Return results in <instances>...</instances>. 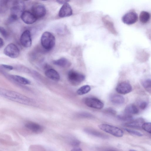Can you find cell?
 I'll return each mask as SVG.
<instances>
[{
  "mask_svg": "<svg viewBox=\"0 0 151 151\" xmlns=\"http://www.w3.org/2000/svg\"><path fill=\"white\" fill-rule=\"evenodd\" d=\"M142 85L145 89L149 93L151 92V81L150 79H147L144 80L142 83Z\"/></svg>",
  "mask_w": 151,
  "mask_h": 151,
  "instance_id": "d4e9b609",
  "label": "cell"
},
{
  "mask_svg": "<svg viewBox=\"0 0 151 151\" xmlns=\"http://www.w3.org/2000/svg\"><path fill=\"white\" fill-rule=\"evenodd\" d=\"M0 66L1 68L8 70H11L13 69V67L10 65L2 64Z\"/></svg>",
  "mask_w": 151,
  "mask_h": 151,
  "instance_id": "836d02e7",
  "label": "cell"
},
{
  "mask_svg": "<svg viewBox=\"0 0 151 151\" xmlns=\"http://www.w3.org/2000/svg\"><path fill=\"white\" fill-rule=\"evenodd\" d=\"M129 151H137L136 150H134L131 149V150H129Z\"/></svg>",
  "mask_w": 151,
  "mask_h": 151,
  "instance_id": "ab89813d",
  "label": "cell"
},
{
  "mask_svg": "<svg viewBox=\"0 0 151 151\" xmlns=\"http://www.w3.org/2000/svg\"><path fill=\"white\" fill-rule=\"evenodd\" d=\"M25 127L32 132L36 134H39L42 132L44 130L42 126L37 123L29 122L25 124Z\"/></svg>",
  "mask_w": 151,
  "mask_h": 151,
  "instance_id": "5bb4252c",
  "label": "cell"
},
{
  "mask_svg": "<svg viewBox=\"0 0 151 151\" xmlns=\"http://www.w3.org/2000/svg\"><path fill=\"white\" fill-rule=\"evenodd\" d=\"M55 39L50 32H45L42 34L41 38V43L42 47L48 50L52 49L54 46Z\"/></svg>",
  "mask_w": 151,
  "mask_h": 151,
  "instance_id": "7a4b0ae2",
  "label": "cell"
},
{
  "mask_svg": "<svg viewBox=\"0 0 151 151\" xmlns=\"http://www.w3.org/2000/svg\"><path fill=\"white\" fill-rule=\"evenodd\" d=\"M6 75L10 79L18 83L24 85L30 83V82L29 80L24 77L15 75L6 74Z\"/></svg>",
  "mask_w": 151,
  "mask_h": 151,
  "instance_id": "9a60e30c",
  "label": "cell"
},
{
  "mask_svg": "<svg viewBox=\"0 0 151 151\" xmlns=\"http://www.w3.org/2000/svg\"><path fill=\"white\" fill-rule=\"evenodd\" d=\"M102 21L106 27L113 34L116 35L117 32L115 30L112 21L108 17H104L102 18Z\"/></svg>",
  "mask_w": 151,
  "mask_h": 151,
  "instance_id": "e0dca14e",
  "label": "cell"
},
{
  "mask_svg": "<svg viewBox=\"0 0 151 151\" xmlns=\"http://www.w3.org/2000/svg\"><path fill=\"white\" fill-rule=\"evenodd\" d=\"M113 151V150H110V151Z\"/></svg>",
  "mask_w": 151,
  "mask_h": 151,
  "instance_id": "b9f144b4",
  "label": "cell"
},
{
  "mask_svg": "<svg viewBox=\"0 0 151 151\" xmlns=\"http://www.w3.org/2000/svg\"><path fill=\"white\" fill-rule=\"evenodd\" d=\"M45 74L48 78L55 81L59 80L60 76L58 72L52 68L47 69L45 71Z\"/></svg>",
  "mask_w": 151,
  "mask_h": 151,
  "instance_id": "2e32d148",
  "label": "cell"
},
{
  "mask_svg": "<svg viewBox=\"0 0 151 151\" xmlns=\"http://www.w3.org/2000/svg\"><path fill=\"white\" fill-rule=\"evenodd\" d=\"M150 17V14L149 12L145 11H142L139 16L140 21L142 23H146L149 20Z\"/></svg>",
  "mask_w": 151,
  "mask_h": 151,
  "instance_id": "7402d4cb",
  "label": "cell"
},
{
  "mask_svg": "<svg viewBox=\"0 0 151 151\" xmlns=\"http://www.w3.org/2000/svg\"><path fill=\"white\" fill-rule=\"evenodd\" d=\"M0 33L5 38H7L8 34L6 30L3 27L0 26Z\"/></svg>",
  "mask_w": 151,
  "mask_h": 151,
  "instance_id": "f546056e",
  "label": "cell"
},
{
  "mask_svg": "<svg viewBox=\"0 0 151 151\" xmlns=\"http://www.w3.org/2000/svg\"><path fill=\"white\" fill-rule=\"evenodd\" d=\"M10 7L11 14L18 15L21 14L25 9V4L23 1L21 0L8 1V7Z\"/></svg>",
  "mask_w": 151,
  "mask_h": 151,
  "instance_id": "277c9868",
  "label": "cell"
},
{
  "mask_svg": "<svg viewBox=\"0 0 151 151\" xmlns=\"http://www.w3.org/2000/svg\"><path fill=\"white\" fill-rule=\"evenodd\" d=\"M90 86L88 85H85L79 88L77 91V94L81 95L87 93L91 90Z\"/></svg>",
  "mask_w": 151,
  "mask_h": 151,
  "instance_id": "603a6c76",
  "label": "cell"
},
{
  "mask_svg": "<svg viewBox=\"0 0 151 151\" xmlns=\"http://www.w3.org/2000/svg\"><path fill=\"white\" fill-rule=\"evenodd\" d=\"M105 112L108 113H109L112 114H114L116 113V111L114 110L111 108H108L106 109Z\"/></svg>",
  "mask_w": 151,
  "mask_h": 151,
  "instance_id": "d590c367",
  "label": "cell"
},
{
  "mask_svg": "<svg viewBox=\"0 0 151 151\" xmlns=\"http://www.w3.org/2000/svg\"><path fill=\"white\" fill-rule=\"evenodd\" d=\"M4 44V42L3 39L0 37V48L3 46Z\"/></svg>",
  "mask_w": 151,
  "mask_h": 151,
  "instance_id": "74e56055",
  "label": "cell"
},
{
  "mask_svg": "<svg viewBox=\"0 0 151 151\" xmlns=\"http://www.w3.org/2000/svg\"><path fill=\"white\" fill-rule=\"evenodd\" d=\"M110 100L112 103L116 105H122L125 101L124 98L123 96L117 94L111 95L110 97Z\"/></svg>",
  "mask_w": 151,
  "mask_h": 151,
  "instance_id": "ac0fdd59",
  "label": "cell"
},
{
  "mask_svg": "<svg viewBox=\"0 0 151 151\" xmlns=\"http://www.w3.org/2000/svg\"><path fill=\"white\" fill-rule=\"evenodd\" d=\"M116 89L118 93L125 94L130 92L132 90V88L130 83L127 82H123L118 85Z\"/></svg>",
  "mask_w": 151,
  "mask_h": 151,
  "instance_id": "8fae6325",
  "label": "cell"
},
{
  "mask_svg": "<svg viewBox=\"0 0 151 151\" xmlns=\"http://www.w3.org/2000/svg\"><path fill=\"white\" fill-rule=\"evenodd\" d=\"M17 69L20 71L24 72L26 73H29L30 72V70L29 69L24 66H19L17 67Z\"/></svg>",
  "mask_w": 151,
  "mask_h": 151,
  "instance_id": "1f68e13d",
  "label": "cell"
},
{
  "mask_svg": "<svg viewBox=\"0 0 151 151\" xmlns=\"http://www.w3.org/2000/svg\"><path fill=\"white\" fill-rule=\"evenodd\" d=\"M118 118L119 119L124 121H131L132 119V115L125 113L118 115Z\"/></svg>",
  "mask_w": 151,
  "mask_h": 151,
  "instance_id": "484cf974",
  "label": "cell"
},
{
  "mask_svg": "<svg viewBox=\"0 0 151 151\" xmlns=\"http://www.w3.org/2000/svg\"><path fill=\"white\" fill-rule=\"evenodd\" d=\"M20 42L22 45L25 48L30 47L32 44L31 34L28 30H25L21 35Z\"/></svg>",
  "mask_w": 151,
  "mask_h": 151,
  "instance_id": "30bf717a",
  "label": "cell"
},
{
  "mask_svg": "<svg viewBox=\"0 0 151 151\" xmlns=\"http://www.w3.org/2000/svg\"><path fill=\"white\" fill-rule=\"evenodd\" d=\"M0 95L9 100L26 105H32L35 103L32 99L22 94L0 88Z\"/></svg>",
  "mask_w": 151,
  "mask_h": 151,
  "instance_id": "6da1fadb",
  "label": "cell"
},
{
  "mask_svg": "<svg viewBox=\"0 0 151 151\" xmlns=\"http://www.w3.org/2000/svg\"><path fill=\"white\" fill-rule=\"evenodd\" d=\"M21 18L24 23L28 24L34 23L37 20L32 12L27 11H24L21 14Z\"/></svg>",
  "mask_w": 151,
  "mask_h": 151,
  "instance_id": "7c38bea8",
  "label": "cell"
},
{
  "mask_svg": "<svg viewBox=\"0 0 151 151\" xmlns=\"http://www.w3.org/2000/svg\"><path fill=\"white\" fill-rule=\"evenodd\" d=\"M69 142L70 144L73 147H77L81 143V142L79 140L75 138H71Z\"/></svg>",
  "mask_w": 151,
  "mask_h": 151,
  "instance_id": "83f0119b",
  "label": "cell"
},
{
  "mask_svg": "<svg viewBox=\"0 0 151 151\" xmlns=\"http://www.w3.org/2000/svg\"><path fill=\"white\" fill-rule=\"evenodd\" d=\"M138 19L137 14L133 12L126 13L122 17V20L123 22L127 25H131L135 23Z\"/></svg>",
  "mask_w": 151,
  "mask_h": 151,
  "instance_id": "9c48e42d",
  "label": "cell"
},
{
  "mask_svg": "<svg viewBox=\"0 0 151 151\" xmlns=\"http://www.w3.org/2000/svg\"><path fill=\"white\" fill-rule=\"evenodd\" d=\"M144 120L142 118H139L133 121H131L124 124L127 127L134 128H140L144 123Z\"/></svg>",
  "mask_w": 151,
  "mask_h": 151,
  "instance_id": "d6986e66",
  "label": "cell"
},
{
  "mask_svg": "<svg viewBox=\"0 0 151 151\" xmlns=\"http://www.w3.org/2000/svg\"><path fill=\"white\" fill-rule=\"evenodd\" d=\"M71 151H83L80 148H75L71 150Z\"/></svg>",
  "mask_w": 151,
  "mask_h": 151,
  "instance_id": "f35d334b",
  "label": "cell"
},
{
  "mask_svg": "<svg viewBox=\"0 0 151 151\" xmlns=\"http://www.w3.org/2000/svg\"><path fill=\"white\" fill-rule=\"evenodd\" d=\"M73 11L70 4L66 3L61 7L59 11L58 15L61 18L69 17L72 15Z\"/></svg>",
  "mask_w": 151,
  "mask_h": 151,
  "instance_id": "4fadbf2b",
  "label": "cell"
},
{
  "mask_svg": "<svg viewBox=\"0 0 151 151\" xmlns=\"http://www.w3.org/2000/svg\"><path fill=\"white\" fill-rule=\"evenodd\" d=\"M142 129L146 132L151 133V123L150 122L144 123L141 126Z\"/></svg>",
  "mask_w": 151,
  "mask_h": 151,
  "instance_id": "4316f807",
  "label": "cell"
},
{
  "mask_svg": "<svg viewBox=\"0 0 151 151\" xmlns=\"http://www.w3.org/2000/svg\"><path fill=\"white\" fill-rule=\"evenodd\" d=\"M57 1L58 3L60 4H64L68 2L69 1L66 0H57Z\"/></svg>",
  "mask_w": 151,
  "mask_h": 151,
  "instance_id": "8d00e7d4",
  "label": "cell"
},
{
  "mask_svg": "<svg viewBox=\"0 0 151 151\" xmlns=\"http://www.w3.org/2000/svg\"><path fill=\"white\" fill-rule=\"evenodd\" d=\"M32 13L37 19L44 17L46 10L44 6L40 3H36L32 7Z\"/></svg>",
  "mask_w": 151,
  "mask_h": 151,
  "instance_id": "52a82bcc",
  "label": "cell"
},
{
  "mask_svg": "<svg viewBox=\"0 0 151 151\" xmlns=\"http://www.w3.org/2000/svg\"><path fill=\"white\" fill-rule=\"evenodd\" d=\"M99 127L101 130L117 137L123 136V131L119 127L107 124H103L98 125Z\"/></svg>",
  "mask_w": 151,
  "mask_h": 151,
  "instance_id": "3957f363",
  "label": "cell"
},
{
  "mask_svg": "<svg viewBox=\"0 0 151 151\" xmlns=\"http://www.w3.org/2000/svg\"><path fill=\"white\" fill-rule=\"evenodd\" d=\"M2 9L0 7V12H1V11Z\"/></svg>",
  "mask_w": 151,
  "mask_h": 151,
  "instance_id": "60d3db41",
  "label": "cell"
},
{
  "mask_svg": "<svg viewBox=\"0 0 151 151\" xmlns=\"http://www.w3.org/2000/svg\"><path fill=\"white\" fill-rule=\"evenodd\" d=\"M78 116L81 118H90L92 115L88 113H82L78 114Z\"/></svg>",
  "mask_w": 151,
  "mask_h": 151,
  "instance_id": "d6a6232c",
  "label": "cell"
},
{
  "mask_svg": "<svg viewBox=\"0 0 151 151\" xmlns=\"http://www.w3.org/2000/svg\"><path fill=\"white\" fill-rule=\"evenodd\" d=\"M18 18V15L15 14H11L8 19V21L9 23L17 21Z\"/></svg>",
  "mask_w": 151,
  "mask_h": 151,
  "instance_id": "4dcf8cb0",
  "label": "cell"
},
{
  "mask_svg": "<svg viewBox=\"0 0 151 151\" xmlns=\"http://www.w3.org/2000/svg\"><path fill=\"white\" fill-rule=\"evenodd\" d=\"M84 104L88 106L97 109H102L103 103L99 99L94 97H88L84 100Z\"/></svg>",
  "mask_w": 151,
  "mask_h": 151,
  "instance_id": "ba28073f",
  "label": "cell"
},
{
  "mask_svg": "<svg viewBox=\"0 0 151 151\" xmlns=\"http://www.w3.org/2000/svg\"><path fill=\"white\" fill-rule=\"evenodd\" d=\"M148 105L147 103L145 101H143L140 103L139 107L142 110H144L147 107Z\"/></svg>",
  "mask_w": 151,
  "mask_h": 151,
  "instance_id": "e575fe53",
  "label": "cell"
},
{
  "mask_svg": "<svg viewBox=\"0 0 151 151\" xmlns=\"http://www.w3.org/2000/svg\"><path fill=\"white\" fill-rule=\"evenodd\" d=\"M53 63L55 65L64 68L69 67L71 64L70 61L67 59L64 58H62L54 60Z\"/></svg>",
  "mask_w": 151,
  "mask_h": 151,
  "instance_id": "ffe728a7",
  "label": "cell"
},
{
  "mask_svg": "<svg viewBox=\"0 0 151 151\" xmlns=\"http://www.w3.org/2000/svg\"><path fill=\"white\" fill-rule=\"evenodd\" d=\"M4 54L12 58H17L19 54V50L18 47L14 44L11 43L8 44L4 48Z\"/></svg>",
  "mask_w": 151,
  "mask_h": 151,
  "instance_id": "8992f818",
  "label": "cell"
},
{
  "mask_svg": "<svg viewBox=\"0 0 151 151\" xmlns=\"http://www.w3.org/2000/svg\"><path fill=\"white\" fill-rule=\"evenodd\" d=\"M84 131L87 134L90 135L95 136L101 137H105L103 134L99 132L96 131L95 130L89 129H84Z\"/></svg>",
  "mask_w": 151,
  "mask_h": 151,
  "instance_id": "cb8c5ba5",
  "label": "cell"
},
{
  "mask_svg": "<svg viewBox=\"0 0 151 151\" xmlns=\"http://www.w3.org/2000/svg\"><path fill=\"white\" fill-rule=\"evenodd\" d=\"M124 129L126 131L130 134L139 137H141L143 136V134L138 131L127 128H124Z\"/></svg>",
  "mask_w": 151,
  "mask_h": 151,
  "instance_id": "f1b7e54d",
  "label": "cell"
},
{
  "mask_svg": "<svg viewBox=\"0 0 151 151\" xmlns=\"http://www.w3.org/2000/svg\"><path fill=\"white\" fill-rule=\"evenodd\" d=\"M85 78V76L83 74L73 70L69 71L68 74V80L74 85L81 83L84 80Z\"/></svg>",
  "mask_w": 151,
  "mask_h": 151,
  "instance_id": "5b68a950",
  "label": "cell"
},
{
  "mask_svg": "<svg viewBox=\"0 0 151 151\" xmlns=\"http://www.w3.org/2000/svg\"><path fill=\"white\" fill-rule=\"evenodd\" d=\"M124 113L128 114H135L139 112V109L135 105L130 104L127 106L125 109Z\"/></svg>",
  "mask_w": 151,
  "mask_h": 151,
  "instance_id": "44dd1931",
  "label": "cell"
}]
</instances>
